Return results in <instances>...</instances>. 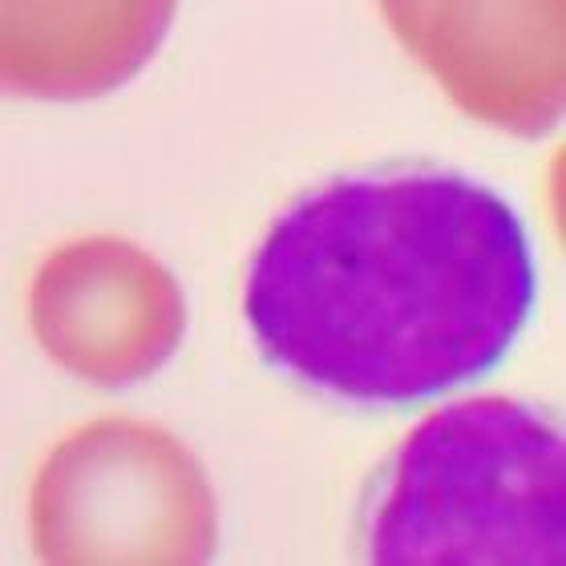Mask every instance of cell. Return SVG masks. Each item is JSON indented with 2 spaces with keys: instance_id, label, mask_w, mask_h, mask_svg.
Returning a JSON list of instances; mask_svg holds the SVG:
<instances>
[{
  "instance_id": "5",
  "label": "cell",
  "mask_w": 566,
  "mask_h": 566,
  "mask_svg": "<svg viewBox=\"0 0 566 566\" xmlns=\"http://www.w3.org/2000/svg\"><path fill=\"white\" fill-rule=\"evenodd\" d=\"M380 12L470 118L514 138L558 126L566 0H380Z\"/></svg>"
},
{
  "instance_id": "4",
  "label": "cell",
  "mask_w": 566,
  "mask_h": 566,
  "mask_svg": "<svg viewBox=\"0 0 566 566\" xmlns=\"http://www.w3.org/2000/svg\"><path fill=\"white\" fill-rule=\"evenodd\" d=\"M29 324L65 373L122 389L175 356L187 332V295L146 248L122 235H85L49 251L36 268Z\"/></svg>"
},
{
  "instance_id": "2",
  "label": "cell",
  "mask_w": 566,
  "mask_h": 566,
  "mask_svg": "<svg viewBox=\"0 0 566 566\" xmlns=\"http://www.w3.org/2000/svg\"><path fill=\"white\" fill-rule=\"evenodd\" d=\"M563 510L555 417L478 397L405 437L365 510V543L385 566H558Z\"/></svg>"
},
{
  "instance_id": "6",
  "label": "cell",
  "mask_w": 566,
  "mask_h": 566,
  "mask_svg": "<svg viewBox=\"0 0 566 566\" xmlns=\"http://www.w3.org/2000/svg\"><path fill=\"white\" fill-rule=\"evenodd\" d=\"M178 0H0V97L90 102L150 65Z\"/></svg>"
},
{
  "instance_id": "1",
  "label": "cell",
  "mask_w": 566,
  "mask_h": 566,
  "mask_svg": "<svg viewBox=\"0 0 566 566\" xmlns=\"http://www.w3.org/2000/svg\"><path fill=\"white\" fill-rule=\"evenodd\" d=\"M518 211L458 170L336 178L295 199L248 272L263 356L307 389L413 405L494 373L534 312Z\"/></svg>"
},
{
  "instance_id": "3",
  "label": "cell",
  "mask_w": 566,
  "mask_h": 566,
  "mask_svg": "<svg viewBox=\"0 0 566 566\" xmlns=\"http://www.w3.org/2000/svg\"><path fill=\"white\" fill-rule=\"evenodd\" d=\"M29 531L36 555L61 566H199L219 543V502L175 433L106 417L65 437L36 470Z\"/></svg>"
}]
</instances>
